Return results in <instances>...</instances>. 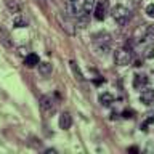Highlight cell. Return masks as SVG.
I'll return each mask as SVG.
<instances>
[{
  "instance_id": "obj_9",
  "label": "cell",
  "mask_w": 154,
  "mask_h": 154,
  "mask_svg": "<svg viewBox=\"0 0 154 154\" xmlns=\"http://www.w3.org/2000/svg\"><path fill=\"white\" fill-rule=\"evenodd\" d=\"M71 125H72V117H71V114H69V112H61V116H60V128H63V130H69Z\"/></svg>"
},
{
  "instance_id": "obj_20",
  "label": "cell",
  "mask_w": 154,
  "mask_h": 154,
  "mask_svg": "<svg viewBox=\"0 0 154 154\" xmlns=\"http://www.w3.org/2000/svg\"><path fill=\"white\" fill-rule=\"evenodd\" d=\"M149 124H154V117H149V119L144 120V124L141 125V128H143V130H148V125H149Z\"/></svg>"
},
{
  "instance_id": "obj_14",
  "label": "cell",
  "mask_w": 154,
  "mask_h": 154,
  "mask_svg": "<svg viewBox=\"0 0 154 154\" xmlns=\"http://www.w3.org/2000/svg\"><path fill=\"white\" fill-rule=\"evenodd\" d=\"M13 26H14V27H26V26H27V21H26V19H24L19 13H16V14L13 16Z\"/></svg>"
},
{
  "instance_id": "obj_21",
  "label": "cell",
  "mask_w": 154,
  "mask_h": 154,
  "mask_svg": "<svg viewBox=\"0 0 154 154\" xmlns=\"http://www.w3.org/2000/svg\"><path fill=\"white\" fill-rule=\"evenodd\" d=\"M146 51H148V53H146V56H148V58H152V56H154V47H149Z\"/></svg>"
},
{
  "instance_id": "obj_7",
  "label": "cell",
  "mask_w": 154,
  "mask_h": 154,
  "mask_svg": "<svg viewBox=\"0 0 154 154\" xmlns=\"http://www.w3.org/2000/svg\"><path fill=\"white\" fill-rule=\"evenodd\" d=\"M140 100H141V103L143 104H152L154 103V90L152 88H143L141 91V95H140Z\"/></svg>"
},
{
  "instance_id": "obj_18",
  "label": "cell",
  "mask_w": 154,
  "mask_h": 154,
  "mask_svg": "<svg viewBox=\"0 0 154 154\" xmlns=\"http://www.w3.org/2000/svg\"><path fill=\"white\" fill-rule=\"evenodd\" d=\"M146 40H154V26H148L146 27V35H144Z\"/></svg>"
},
{
  "instance_id": "obj_12",
  "label": "cell",
  "mask_w": 154,
  "mask_h": 154,
  "mask_svg": "<svg viewBox=\"0 0 154 154\" xmlns=\"http://www.w3.org/2000/svg\"><path fill=\"white\" fill-rule=\"evenodd\" d=\"M100 103L103 104V106H111L114 103V96L108 93V91H104V93H101L100 95Z\"/></svg>"
},
{
  "instance_id": "obj_8",
  "label": "cell",
  "mask_w": 154,
  "mask_h": 154,
  "mask_svg": "<svg viewBox=\"0 0 154 154\" xmlns=\"http://www.w3.org/2000/svg\"><path fill=\"white\" fill-rule=\"evenodd\" d=\"M146 85H148V77L144 74H137L133 77V87L137 90H143Z\"/></svg>"
},
{
  "instance_id": "obj_2",
  "label": "cell",
  "mask_w": 154,
  "mask_h": 154,
  "mask_svg": "<svg viewBox=\"0 0 154 154\" xmlns=\"http://www.w3.org/2000/svg\"><path fill=\"white\" fill-rule=\"evenodd\" d=\"M93 45L100 53H108L111 48V35L106 32H100L93 37Z\"/></svg>"
},
{
  "instance_id": "obj_23",
  "label": "cell",
  "mask_w": 154,
  "mask_h": 154,
  "mask_svg": "<svg viewBox=\"0 0 154 154\" xmlns=\"http://www.w3.org/2000/svg\"><path fill=\"white\" fill-rule=\"evenodd\" d=\"M35 2H37V3H40L42 7H43V5H45V0H35Z\"/></svg>"
},
{
  "instance_id": "obj_1",
  "label": "cell",
  "mask_w": 154,
  "mask_h": 154,
  "mask_svg": "<svg viewBox=\"0 0 154 154\" xmlns=\"http://www.w3.org/2000/svg\"><path fill=\"white\" fill-rule=\"evenodd\" d=\"M93 7H95L93 0H69L67 2V11L75 18L88 14L93 10Z\"/></svg>"
},
{
  "instance_id": "obj_19",
  "label": "cell",
  "mask_w": 154,
  "mask_h": 154,
  "mask_svg": "<svg viewBox=\"0 0 154 154\" xmlns=\"http://www.w3.org/2000/svg\"><path fill=\"white\" fill-rule=\"evenodd\" d=\"M146 14L149 18H154V3H149L146 7Z\"/></svg>"
},
{
  "instance_id": "obj_17",
  "label": "cell",
  "mask_w": 154,
  "mask_h": 154,
  "mask_svg": "<svg viewBox=\"0 0 154 154\" xmlns=\"http://www.w3.org/2000/svg\"><path fill=\"white\" fill-rule=\"evenodd\" d=\"M87 24H88V16H87V14L77 18V27L84 29V27H87Z\"/></svg>"
},
{
  "instance_id": "obj_4",
  "label": "cell",
  "mask_w": 154,
  "mask_h": 154,
  "mask_svg": "<svg viewBox=\"0 0 154 154\" xmlns=\"http://www.w3.org/2000/svg\"><path fill=\"white\" fill-rule=\"evenodd\" d=\"M114 61L117 66L130 64V61H132V51H130V48H120V50H117L114 55Z\"/></svg>"
},
{
  "instance_id": "obj_11",
  "label": "cell",
  "mask_w": 154,
  "mask_h": 154,
  "mask_svg": "<svg viewBox=\"0 0 154 154\" xmlns=\"http://www.w3.org/2000/svg\"><path fill=\"white\" fill-rule=\"evenodd\" d=\"M38 56L35 55V53H29V55H26V58H24V64H26L27 67H34V66H38Z\"/></svg>"
},
{
  "instance_id": "obj_3",
  "label": "cell",
  "mask_w": 154,
  "mask_h": 154,
  "mask_svg": "<svg viewBox=\"0 0 154 154\" xmlns=\"http://www.w3.org/2000/svg\"><path fill=\"white\" fill-rule=\"evenodd\" d=\"M112 18H114V21L119 24V26H125L128 21H130V16H132V13H130V10L128 8H125L122 7V5H117V7H114L112 8Z\"/></svg>"
},
{
  "instance_id": "obj_10",
  "label": "cell",
  "mask_w": 154,
  "mask_h": 154,
  "mask_svg": "<svg viewBox=\"0 0 154 154\" xmlns=\"http://www.w3.org/2000/svg\"><path fill=\"white\" fill-rule=\"evenodd\" d=\"M0 42H2L7 48H11L13 47V40H11V37H10L8 31L5 27H2V26H0Z\"/></svg>"
},
{
  "instance_id": "obj_6",
  "label": "cell",
  "mask_w": 154,
  "mask_h": 154,
  "mask_svg": "<svg viewBox=\"0 0 154 154\" xmlns=\"http://www.w3.org/2000/svg\"><path fill=\"white\" fill-rule=\"evenodd\" d=\"M93 13H95V18L98 19V21H103L106 18V14H108V2H106V0H100V2L95 5Z\"/></svg>"
},
{
  "instance_id": "obj_5",
  "label": "cell",
  "mask_w": 154,
  "mask_h": 154,
  "mask_svg": "<svg viewBox=\"0 0 154 154\" xmlns=\"http://www.w3.org/2000/svg\"><path fill=\"white\" fill-rule=\"evenodd\" d=\"M40 109H42V112L43 114H47V116H51V114H55V111H56V103H55V100L51 98V96H42L40 98Z\"/></svg>"
},
{
  "instance_id": "obj_16",
  "label": "cell",
  "mask_w": 154,
  "mask_h": 154,
  "mask_svg": "<svg viewBox=\"0 0 154 154\" xmlns=\"http://www.w3.org/2000/svg\"><path fill=\"white\" fill-rule=\"evenodd\" d=\"M69 64H71V69H72V72H74L75 79H79V80H82V79H84V77H82V72H80V69H79V66H77L74 61H71Z\"/></svg>"
},
{
  "instance_id": "obj_15",
  "label": "cell",
  "mask_w": 154,
  "mask_h": 154,
  "mask_svg": "<svg viewBox=\"0 0 154 154\" xmlns=\"http://www.w3.org/2000/svg\"><path fill=\"white\" fill-rule=\"evenodd\" d=\"M38 71H40L42 75L51 74V64L50 63H38Z\"/></svg>"
},
{
  "instance_id": "obj_13",
  "label": "cell",
  "mask_w": 154,
  "mask_h": 154,
  "mask_svg": "<svg viewBox=\"0 0 154 154\" xmlns=\"http://www.w3.org/2000/svg\"><path fill=\"white\" fill-rule=\"evenodd\" d=\"M5 5H7V8L14 14L21 11V7H19V3L16 2V0H5Z\"/></svg>"
},
{
  "instance_id": "obj_22",
  "label": "cell",
  "mask_w": 154,
  "mask_h": 154,
  "mask_svg": "<svg viewBox=\"0 0 154 154\" xmlns=\"http://www.w3.org/2000/svg\"><path fill=\"white\" fill-rule=\"evenodd\" d=\"M124 117H133V111H124Z\"/></svg>"
}]
</instances>
